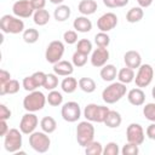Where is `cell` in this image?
I'll use <instances>...</instances> for the list:
<instances>
[{"mask_svg":"<svg viewBox=\"0 0 155 155\" xmlns=\"http://www.w3.org/2000/svg\"><path fill=\"white\" fill-rule=\"evenodd\" d=\"M6 121H7V120H0V136H1V137H5L6 133H7L8 130H10Z\"/></svg>","mask_w":155,"mask_h":155,"instance_id":"48","label":"cell"},{"mask_svg":"<svg viewBox=\"0 0 155 155\" xmlns=\"http://www.w3.org/2000/svg\"><path fill=\"white\" fill-rule=\"evenodd\" d=\"M19 81L16 79H11L8 82H6L4 86L0 87V94L5 96V94H16L19 91Z\"/></svg>","mask_w":155,"mask_h":155,"instance_id":"28","label":"cell"},{"mask_svg":"<svg viewBox=\"0 0 155 155\" xmlns=\"http://www.w3.org/2000/svg\"><path fill=\"white\" fill-rule=\"evenodd\" d=\"M124 62L126 64V67L131 68V69H138L142 64V56L139 52L134 51V50H130L124 54Z\"/></svg>","mask_w":155,"mask_h":155,"instance_id":"16","label":"cell"},{"mask_svg":"<svg viewBox=\"0 0 155 155\" xmlns=\"http://www.w3.org/2000/svg\"><path fill=\"white\" fill-rule=\"evenodd\" d=\"M94 44L97 45V47H108L110 44V36L108 35V33L99 31L94 35Z\"/></svg>","mask_w":155,"mask_h":155,"instance_id":"34","label":"cell"},{"mask_svg":"<svg viewBox=\"0 0 155 155\" xmlns=\"http://www.w3.org/2000/svg\"><path fill=\"white\" fill-rule=\"evenodd\" d=\"M11 110L5 104H0V120H8L11 117Z\"/></svg>","mask_w":155,"mask_h":155,"instance_id":"44","label":"cell"},{"mask_svg":"<svg viewBox=\"0 0 155 155\" xmlns=\"http://www.w3.org/2000/svg\"><path fill=\"white\" fill-rule=\"evenodd\" d=\"M154 68L150 64H140V67L138 68V71L134 76V82L137 87H147L151 84L153 79H154Z\"/></svg>","mask_w":155,"mask_h":155,"instance_id":"8","label":"cell"},{"mask_svg":"<svg viewBox=\"0 0 155 155\" xmlns=\"http://www.w3.org/2000/svg\"><path fill=\"white\" fill-rule=\"evenodd\" d=\"M63 40L65 44L68 45H74L76 44L79 40H78V31L76 30H67L64 31L63 34Z\"/></svg>","mask_w":155,"mask_h":155,"instance_id":"41","label":"cell"},{"mask_svg":"<svg viewBox=\"0 0 155 155\" xmlns=\"http://www.w3.org/2000/svg\"><path fill=\"white\" fill-rule=\"evenodd\" d=\"M103 145L97 142V140H92L90 142L86 147H85V154L86 155H102L103 154Z\"/></svg>","mask_w":155,"mask_h":155,"instance_id":"31","label":"cell"},{"mask_svg":"<svg viewBox=\"0 0 155 155\" xmlns=\"http://www.w3.org/2000/svg\"><path fill=\"white\" fill-rule=\"evenodd\" d=\"M12 12L19 18H29L34 15L35 10L33 8L30 0H17L12 6Z\"/></svg>","mask_w":155,"mask_h":155,"instance_id":"13","label":"cell"},{"mask_svg":"<svg viewBox=\"0 0 155 155\" xmlns=\"http://www.w3.org/2000/svg\"><path fill=\"white\" fill-rule=\"evenodd\" d=\"M120 149L117 143L115 142H109L104 148H103V155H119Z\"/></svg>","mask_w":155,"mask_h":155,"instance_id":"42","label":"cell"},{"mask_svg":"<svg viewBox=\"0 0 155 155\" xmlns=\"http://www.w3.org/2000/svg\"><path fill=\"white\" fill-rule=\"evenodd\" d=\"M23 144L22 139V132L21 130L17 128H10L6 136L4 137V148L7 153L16 154L17 151L21 150Z\"/></svg>","mask_w":155,"mask_h":155,"instance_id":"7","label":"cell"},{"mask_svg":"<svg viewBox=\"0 0 155 155\" xmlns=\"http://www.w3.org/2000/svg\"><path fill=\"white\" fill-rule=\"evenodd\" d=\"M134 70L128 68V67H125V68H121L119 71H117V80L125 85H128L131 82L134 81Z\"/></svg>","mask_w":155,"mask_h":155,"instance_id":"25","label":"cell"},{"mask_svg":"<svg viewBox=\"0 0 155 155\" xmlns=\"http://www.w3.org/2000/svg\"><path fill=\"white\" fill-rule=\"evenodd\" d=\"M145 134H147V137H148L149 139L155 140V122H151V124L147 127Z\"/></svg>","mask_w":155,"mask_h":155,"instance_id":"46","label":"cell"},{"mask_svg":"<svg viewBox=\"0 0 155 155\" xmlns=\"http://www.w3.org/2000/svg\"><path fill=\"white\" fill-rule=\"evenodd\" d=\"M130 0H103V4L109 8H116V7H124L128 4Z\"/></svg>","mask_w":155,"mask_h":155,"instance_id":"43","label":"cell"},{"mask_svg":"<svg viewBox=\"0 0 155 155\" xmlns=\"http://www.w3.org/2000/svg\"><path fill=\"white\" fill-rule=\"evenodd\" d=\"M127 101L134 107H140L145 102V93L140 87L132 88L127 92Z\"/></svg>","mask_w":155,"mask_h":155,"instance_id":"18","label":"cell"},{"mask_svg":"<svg viewBox=\"0 0 155 155\" xmlns=\"http://www.w3.org/2000/svg\"><path fill=\"white\" fill-rule=\"evenodd\" d=\"M64 54V44L59 40H53L51 41L45 51V58L48 63L54 64L62 59Z\"/></svg>","mask_w":155,"mask_h":155,"instance_id":"9","label":"cell"},{"mask_svg":"<svg viewBox=\"0 0 155 155\" xmlns=\"http://www.w3.org/2000/svg\"><path fill=\"white\" fill-rule=\"evenodd\" d=\"M121 154H122V155H138V154H139V145H138V144H134V143L127 142V143L122 147Z\"/></svg>","mask_w":155,"mask_h":155,"instance_id":"38","label":"cell"},{"mask_svg":"<svg viewBox=\"0 0 155 155\" xmlns=\"http://www.w3.org/2000/svg\"><path fill=\"white\" fill-rule=\"evenodd\" d=\"M29 145L31 147L33 150H35L36 153L44 154L46 151H48L50 147H51V139L48 137V133L41 131H34L33 133L29 134Z\"/></svg>","mask_w":155,"mask_h":155,"instance_id":"4","label":"cell"},{"mask_svg":"<svg viewBox=\"0 0 155 155\" xmlns=\"http://www.w3.org/2000/svg\"><path fill=\"white\" fill-rule=\"evenodd\" d=\"M98 8V5L94 0H81L78 5V10L82 16L93 15Z\"/></svg>","mask_w":155,"mask_h":155,"instance_id":"21","label":"cell"},{"mask_svg":"<svg viewBox=\"0 0 155 155\" xmlns=\"http://www.w3.org/2000/svg\"><path fill=\"white\" fill-rule=\"evenodd\" d=\"M57 86H58V75H56L54 73L46 74V80H45V84L42 87L47 91H52V90H56Z\"/></svg>","mask_w":155,"mask_h":155,"instance_id":"36","label":"cell"},{"mask_svg":"<svg viewBox=\"0 0 155 155\" xmlns=\"http://www.w3.org/2000/svg\"><path fill=\"white\" fill-rule=\"evenodd\" d=\"M153 1H154V0H137L138 5H139L140 7H143V8L149 7V6L153 4Z\"/></svg>","mask_w":155,"mask_h":155,"instance_id":"49","label":"cell"},{"mask_svg":"<svg viewBox=\"0 0 155 155\" xmlns=\"http://www.w3.org/2000/svg\"><path fill=\"white\" fill-rule=\"evenodd\" d=\"M22 86H23V88H24L25 91H28V92L35 91V90L39 87L38 84H36V81L34 80L33 75H30V76H25V78L23 79V81H22Z\"/></svg>","mask_w":155,"mask_h":155,"instance_id":"40","label":"cell"},{"mask_svg":"<svg viewBox=\"0 0 155 155\" xmlns=\"http://www.w3.org/2000/svg\"><path fill=\"white\" fill-rule=\"evenodd\" d=\"M30 4H31V6H33V8L36 11V10L45 8L46 0H30Z\"/></svg>","mask_w":155,"mask_h":155,"instance_id":"47","label":"cell"},{"mask_svg":"<svg viewBox=\"0 0 155 155\" xmlns=\"http://www.w3.org/2000/svg\"><path fill=\"white\" fill-rule=\"evenodd\" d=\"M93 139H94V126L92 125V122L88 120L79 122L76 126V140L79 145L85 148Z\"/></svg>","mask_w":155,"mask_h":155,"instance_id":"6","label":"cell"},{"mask_svg":"<svg viewBox=\"0 0 155 155\" xmlns=\"http://www.w3.org/2000/svg\"><path fill=\"white\" fill-rule=\"evenodd\" d=\"M0 28L5 34H19L25 30L24 22L15 15H4L0 19Z\"/></svg>","mask_w":155,"mask_h":155,"instance_id":"3","label":"cell"},{"mask_svg":"<svg viewBox=\"0 0 155 155\" xmlns=\"http://www.w3.org/2000/svg\"><path fill=\"white\" fill-rule=\"evenodd\" d=\"M126 138H127V142H130V143H134L138 145L143 144L144 138H145V133H144L142 125L136 124V122L130 124L127 126V130H126Z\"/></svg>","mask_w":155,"mask_h":155,"instance_id":"11","label":"cell"},{"mask_svg":"<svg viewBox=\"0 0 155 155\" xmlns=\"http://www.w3.org/2000/svg\"><path fill=\"white\" fill-rule=\"evenodd\" d=\"M78 86H79V81L75 78H73L71 75L65 76L62 80V82H61V88L65 93H73V92H75L76 88H78Z\"/></svg>","mask_w":155,"mask_h":155,"instance_id":"26","label":"cell"},{"mask_svg":"<svg viewBox=\"0 0 155 155\" xmlns=\"http://www.w3.org/2000/svg\"><path fill=\"white\" fill-rule=\"evenodd\" d=\"M50 18H51V15H50V12H48L47 10H45V8L36 10V11L34 12V15H33V21H34V23H35L36 25H39V27L46 25V24L48 23Z\"/></svg>","mask_w":155,"mask_h":155,"instance_id":"27","label":"cell"},{"mask_svg":"<svg viewBox=\"0 0 155 155\" xmlns=\"http://www.w3.org/2000/svg\"><path fill=\"white\" fill-rule=\"evenodd\" d=\"M40 127H41V131L51 134V133H53L56 131L57 122H56V120L52 116H44L40 120Z\"/></svg>","mask_w":155,"mask_h":155,"instance_id":"29","label":"cell"},{"mask_svg":"<svg viewBox=\"0 0 155 155\" xmlns=\"http://www.w3.org/2000/svg\"><path fill=\"white\" fill-rule=\"evenodd\" d=\"M143 17H144V11L143 7L140 6H134L130 8L126 13V21L128 23H138L143 19Z\"/></svg>","mask_w":155,"mask_h":155,"instance_id":"24","label":"cell"},{"mask_svg":"<svg viewBox=\"0 0 155 155\" xmlns=\"http://www.w3.org/2000/svg\"><path fill=\"white\" fill-rule=\"evenodd\" d=\"M151 96H153V98L155 99V86L151 88Z\"/></svg>","mask_w":155,"mask_h":155,"instance_id":"51","label":"cell"},{"mask_svg":"<svg viewBox=\"0 0 155 155\" xmlns=\"http://www.w3.org/2000/svg\"><path fill=\"white\" fill-rule=\"evenodd\" d=\"M46 98H47V103L51 107H59L63 103V94L56 90L50 91L48 94L46 96Z\"/></svg>","mask_w":155,"mask_h":155,"instance_id":"32","label":"cell"},{"mask_svg":"<svg viewBox=\"0 0 155 155\" xmlns=\"http://www.w3.org/2000/svg\"><path fill=\"white\" fill-rule=\"evenodd\" d=\"M121 122H122L121 114L116 110H109V113H108L103 124L109 128H117V127H120Z\"/></svg>","mask_w":155,"mask_h":155,"instance_id":"22","label":"cell"},{"mask_svg":"<svg viewBox=\"0 0 155 155\" xmlns=\"http://www.w3.org/2000/svg\"><path fill=\"white\" fill-rule=\"evenodd\" d=\"M73 27L78 33H88L92 29V22L87 16H79L74 19Z\"/></svg>","mask_w":155,"mask_h":155,"instance_id":"19","label":"cell"},{"mask_svg":"<svg viewBox=\"0 0 155 155\" xmlns=\"http://www.w3.org/2000/svg\"><path fill=\"white\" fill-rule=\"evenodd\" d=\"M11 80V74L10 71L5 70V69H1L0 70V87L4 86L6 82H8Z\"/></svg>","mask_w":155,"mask_h":155,"instance_id":"45","label":"cell"},{"mask_svg":"<svg viewBox=\"0 0 155 155\" xmlns=\"http://www.w3.org/2000/svg\"><path fill=\"white\" fill-rule=\"evenodd\" d=\"M99 75H101L103 81L113 82L117 78V69L114 64H105V65L102 67V69L99 71Z\"/></svg>","mask_w":155,"mask_h":155,"instance_id":"20","label":"cell"},{"mask_svg":"<svg viewBox=\"0 0 155 155\" xmlns=\"http://www.w3.org/2000/svg\"><path fill=\"white\" fill-rule=\"evenodd\" d=\"M154 71H155V70H154Z\"/></svg>","mask_w":155,"mask_h":155,"instance_id":"52","label":"cell"},{"mask_svg":"<svg viewBox=\"0 0 155 155\" xmlns=\"http://www.w3.org/2000/svg\"><path fill=\"white\" fill-rule=\"evenodd\" d=\"M87 57H88L87 54H84L79 51H75L73 53V57H71V63L74 64V67L81 68L87 63Z\"/></svg>","mask_w":155,"mask_h":155,"instance_id":"37","label":"cell"},{"mask_svg":"<svg viewBox=\"0 0 155 155\" xmlns=\"http://www.w3.org/2000/svg\"><path fill=\"white\" fill-rule=\"evenodd\" d=\"M61 115L67 122H76L81 117V109L78 102L70 101L62 105Z\"/></svg>","mask_w":155,"mask_h":155,"instance_id":"10","label":"cell"},{"mask_svg":"<svg viewBox=\"0 0 155 155\" xmlns=\"http://www.w3.org/2000/svg\"><path fill=\"white\" fill-rule=\"evenodd\" d=\"M117 25V16L113 12H107L102 15L97 21V27L101 31L108 33Z\"/></svg>","mask_w":155,"mask_h":155,"instance_id":"14","label":"cell"},{"mask_svg":"<svg viewBox=\"0 0 155 155\" xmlns=\"http://www.w3.org/2000/svg\"><path fill=\"white\" fill-rule=\"evenodd\" d=\"M38 125H39V119L35 115V113L27 111L19 121V130L23 134H30L35 131Z\"/></svg>","mask_w":155,"mask_h":155,"instance_id":"12","label":"cell"},{"mask_svg":"<svg viewBox=\"0 0 155 155\" xmlns=\"http://www.w3.org/2000/svg\"><path fill=\"white\" fill-rule=\"evenodd\" d=\"M109 110L110 109L105 105H98L94 103H90L84 109V116L86 120H88L91 122L102 124V122H104Z\"/></svg>","mask_w":155,"mask_h":155,"instance_id":"5","label":"cell"},{"mask_svg":"<svg viewBox=\"0 0 155 155\" xmlns=\"http://www.w3.org/2000/svg\"><path fill=\"white\" fill-rule=\"evenodd\" d=\"M22 38H23L24 42H27V44H35V42L39 40L40 34H39V31H38L36 29L29 28V29H25V30L23 31Z\"/></svg>","mask_w":155,"mask_h":155,"instance_id":"33","label":"cell"},{"mask_svg":"<svg viewBox=\"0 0 155 155\" xmlns=\"http://www.w3.org/2000/svg\"><path fill=\"white\" fill-rule=\"evenodd\" d=\"M79 87L81 91H84L86 93H92L96 91L97 85L92 78H81V79H79Z\"/></svg>","mask_w":155,"mask_h":155,"instance_id":"30","label":"cell"},{"mask_svg":"<svg viewBox=\"0 0 155 155\" xmlns=\"http://www.w3.org/2000/svg\"><path fill=\"white\" fill-rule=\"evenodd\" d=\"M51 4H54V5H61V4H63V1L64 0H48Z\"/></svg>","mask_w":155,"mask_h":155,"instance_id":"50","label":"cell"},{"mask_svg":"<svg viewBox=\"0 0 155 155\" xmlns=\"http://www.w3.org/2000/svg\"><path fill=\"white\" fill-rule=\"evenodd\" d=\"M71 15V10L68 5H64V4H61V5H57V7L54 8V12H53V17L57 22H64L67 21Z\"/></svg>","mask_w":155,"mask_h":155,"instance_id":"23","label":"cell"},{"mask_svg":"<svg viewBox=\"0 0 155 155\" xmlns=\"http://www.w3.org/2000/svg\"><path fill=\"white\" fill-rule=\"evenodd\" d=\"M74 71V64L69 61L61 59L59 62L53 64V73L58 76H69Z\"/></svg>","mask_w":155,"mask_h":155,"instance_id":"17","label":"cell"},{"mask_svg":"<svg viewBox=\"0 0 155 155\" xmlns=\"http://www.w3.org/2000/svg\"><path fill=\"white\" fill-rule=\"evenodd\" d=\"M109 57H110V53L107 47H97L92 51L90 61L94 68H102L103 65L107 64Z\"/></svg>","mask_w":155,"mask_h":155,"instance_id":"15","label":"cell"},{"mask_svg":"<svg viewBox=\"0 0 155 155\" xmlns=\"http://www.w3.org/2000/svg\"><path fill=\"white\" fill-rule=\"evenodd\" d=\"M127 92V87L125 84L116 81V82H111L109 86H107L103 91H102V99L107 103V104H114L116 102H119Z\"/></svg>","mask_w":155,"mask_h":155,"instance_id":"1","label":"cell"},{"mask_svg":"<svg viewBox=\"0 0 155 155\" xmlns=\"http://www.w3.org/2000/svg\"><path fill=\"white\" fill-rule=\"evenodd\" d=\"M47 102L46 96L41 92V91H31L29 92V94H27L23 99V108L27 111L30 113H36L39 110H42L45 104Z\"/></svg>","mask_w":155,"mask_h":155,"instance_id":"2","label":"cell"},{"mask_svg":"<svg viewBox=\"0 0 155 155\" xmlns=\"http://www.w3.org/2000/svg\"><path fill=\"white\" fill-rule=\"evenodd\" d=\"M143 115L147 120L155 122V103H147L143 107Z\"/></svg>","mask_w":155,"mask_h":155,"instance_id":"39","label":"cell"},{"mask_svg":"<svg viewBox=\"0 0 155 155\" xmlns=\"http://www.w3.org/2000/svg\"><path fill=\"white\" fill-rule=\"evenodd\" d=\"M76 51L88 56L92 52V42L88 39H80L76 42Z\"/></svg>","mask_w":155,"mask_h":155,"instance_id":"35","label":"cell"}]
</instances>
